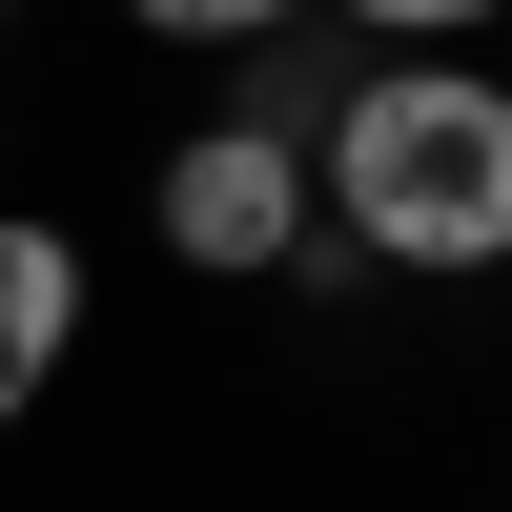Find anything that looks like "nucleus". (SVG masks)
I'll list each match as a JSON object with an SVG mask.
<instances>
[{
    "label": "nucleus",
    "instance_id": "nucleus-1",
    "mask_svg": "<svg viewBox=\"0 0 512 512\" xmlns=\"http://www.w3.org/2000/svg\"><path fill=\"white\" fill-rule=\"evenodd\" d=\"M308 226L349 287H492L512 267V82L492 62H349L308 123Z\"/></svg>",
    "mask_w": 512,
    "mask_h": 512
},
{
    "label": "nucleus",
    "instance_id": "nucleus-5",
    "mask_svg": "<svg viewBox=\"0 0 512 512\" xmlns=\"http://www.w3.org/2000/svg\"><path fill=\"white\" fill-rule=\"evenodd\" d=\"M308 0H123V41H164V62H246V41H287Z\"/></svg>",
    "mask_w": 512,
    "mask_h": 512
},
{
    "label": "nucleus",
    "instance_id": "nucleus-6",
    "mask_svg": "<svg viewBox=\"0 0 512 512\" xmlns=\"http://www.w3.org/2000/svg\"><path fill=\"white\" fill-rule=\"evenodd\" d=\"M0 21H21V0H0Z\"/></svg>",
    "mask_w": 512,
    "mask_h": 512
},
{
    "label": "nucleus",
    "instance_id": "nucleus-4",
    "mask_svg": "<svg viewBox=\"0 0 512 512\" xmlns=\"http://www.w3.org/2000/svg\"><path fill=\"white\" fill-rule=\"evenodd\" d=\"M328 41H349V62H492V21L512 0H308Z\"/></svg>",
    "mask_w": 512,
    "mask_h": 512
},
{
    "label": "nucleus",
    "instance_id": "nucleus-3",
    "mask_svg": "<svg viewBox=\"0 0 512 512\" xmlns=\"http://www.w3.org/2000/svg\"><path fill=\"white\" fill-rule=\"evenodd\" d=\"M82 308H103L82 226H62V205H0V431H21V410L82 369Z\"/></svg>",
    "mask_w": 512,
    "mask_h": 512
},
{
    "label": "nucleus",
    "instance_id": "nucleus-2",
    "mask_svg": "<svg viewBox=\"0 0 512 512\" xmlns=\"http://www.w3.org/2000/svg\"><path fill=\"white\" fill-rule=\"evenodd\" d=\"M144 246H164V287H287L308 267V144L287 123H164V164H144Z\"/></svg>",
    "mask_w": 512,
    "mask_h": 512
}]
</instances>
